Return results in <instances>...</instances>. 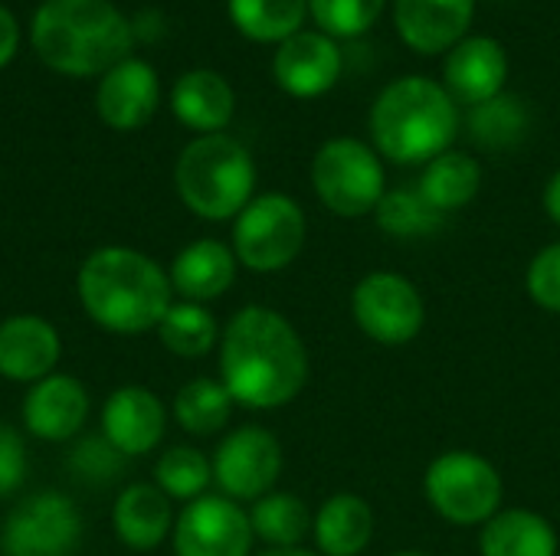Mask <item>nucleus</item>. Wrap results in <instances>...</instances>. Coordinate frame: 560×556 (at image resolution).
<instances>
[{
	"instance_id": "obj_30",
	"label": "nucleus",
	"mask_w": 560,
	"mask_h": 556,
	"mask_svg": "<svg viewBox=\"0 0 560 556\" xmlns=\"http://www.w3.org/2000/svg\"><path fill=\"white\" fill-rule=\"evenodd\" d=\"M374 216H377V226L394 239H420L443 226V213L433 210L417 187L387 190L381 197Z\"/></svg>"
},
{
	"instance_id": "obj_14",
	"label": "nucleus",
	"mask_w": 560,
	"mask_h": 556,
	"mask_svg": "<svg viewBox=\"0 0 560 556\" xmlns=\"http://www.w3.org/2000/svg\"><path fill=\"white\" fill-rule=\"evenodd\" d=\"M509 82V52L495 36H466L446 52L443 88L453 102L482 105L505 92Z\"/></svg>"
},
{
	"instance_id": "obj_26",
	"label": "nucleus",
	"mask_w": 560,
	"mask_h": 556,
	"mask_svg": "<svg viewBox=\"0 0 560 556\" xmlns=\"http://www.w3.org/2000/svg\"><path fill=\"white\" fill-rule=\"evenodd\" d=\"M233 26L256 43H285L308 16V0H226Z\"/></svg>"
},
{
	"instance_id": "obj_8",
	"label": "nucleus",
	"mask_w": 560,
	"mask_h": 556,
	"mask_svg": "<svg viewBox=\"0 0 560 556\" xmlns=\"http://www.w3.org/2000/svg\"><path fill=\"white\" fill-rule=\"evenodd\" d=\"M305 233V213L292 197L262 193L253 197L233 223V256L249 272H282L299 259Z\"/></svg>"
},
{
	"instance_id": "obj_13",
	"label": "nucleus",
	"mask_w": 560,
	"mask_h": 556,
	"mask_svg": "<svg viewBox=\"0 0 560 556\" xmlns=\"http://www.w3.org/2000/svg\"><path fill=\"white\" fill-rule=\"evenodd\" d=\"M345 56L338 39L322 29H299L285 43H279L272 56V75L282 92L292 98H318L335 88L341 75Z\"/></svg>"
},
{
	"instance_id": "obj_29",
	"label": "nucleus",
	"mask_w": 560,
	"mask_h": 556,
	"mask_svg": "<svg viewBox=\"0 0 560 556\" xmlns=\"http://www.w3.org/2000/svg\"><path fill=\"white\" fill-rule=\"evenodd\" d=\"M158 338L171 354L194 360V357H203V354L213 351V344L220 338V328H217L207 305L174 301L167 308V315L161 318V324H158Z\"/></svg>"
},
{
	"instance_id": "obj_32",
	"label": "nucleus",
	"mask_w": 560,
	"mask_h": 556,
	"mask_svg": "<svg viewBox=\"0 0 560 556\" xmlns=\"http://www.w3.org/2000/svg\"><path fill=\"white\" fill-rule=\"evenodd\" d=\"M210 482H213V465L194 446H174L154 465V485L171 501H197L207 495Z\"/></svg>"
},
{
	"instance_id": "obj_25",
	"label": "nucleus",
	"mask_w": 560,
	"mask_h": 556,
	"mask_svg": "<svg viewBox=\"0 0 560 556\" xmlns=\"http://www.w3.org/2000/svg\"><path fill=\"white\" fill-rule=\"evenodd\" d=\"M479 187H482V167L466 151H443L440 157H433L423 167V177L417 184V190L427 197V203L433 210H440L443 216L469 206L476 200Z\"/></svg>"
},
{
	"instance_id": "obj_39",
	"label": "nucleus",
	"mask_w": 560,
	"mask_h": 556,
	"mask_svg": "<svg viewBox=\"0 0 560 556\" xmlns=\"http://www.w3.org/2000/svg\"><path fill=\"white\" fill-rule=\"evenodd\" d=\"M256 556H322V554H312V551H302V547H285V551H262V554Z\"/></svg>"
},
{
	"instance_id": "obj_17",
	"label": "nucleus",
	"mask_w": 560,
	"mask_h": 556,
	"mask_svg": "<svg viewBox=\"0 0 560 556\" xmlns=\"http://www.w3.org/2000/svg\"><path fill=\"white\" fill-rule=\"evenodd\" d=\"M89 390L69 374H49L30 387L23 400V426L46 442L72 439L89 419Z\"/></svg>"
},
{
	"instance_id": "obj_36",
	"label": "nucleus",
	"mask_w": 560,
	"mask_h": 556,
	"mask_svg": "<svg viewBox=\"0 0 560 556\" xmlns=\"http://www.w3.org/2000/svg\"><path fill=\"white\" fill-rule=\"evenodd\" d=\"M23 475H26L23 439L10 426H0V495H13L23 485Z\"/></svg>"
},
{
	"instance_id": "obj_4",
	"label": "nucleus",
	"mask_w": 560,
	"mask_h": 556,
	"mask_svg": "<svg viewBox=\"0 0 560 556\" xmlns=\"http://www.w3.org/2000/svg\"><path fill=\"white\" fill-rule=\"evenodd\" d=\"M459 128L456 102L427 75L390 82L371 105V138L394 164H430L450 151Z\"/></svg>"
},
{
	"instance_id": "obj_31",
	"label": "nucleus",
	"mask_w": 560,
	"mask_h": 556,
	"mask_svg": "<svg viewBox=\"0 0 560 556\" xmlns=\"http://www.w3.org/2000/svg\"><path fill=\"white\" fill-rule=\"evenodd\" d=\"M528 131V111L522 105V98L515 95H495L482 105L472 108L469 115V134L476 144L489 147V151H505L515 147Z\"/></svg>"
},
{
	"instance_id": "obj_21",
	"label": "nucleus",
	"mask_w": 560,
	"mask_h": 556,
	"mask_svg": "<svg viewBox=\"0 0 560 556\" xmlns=\"http://www.w3.org/2000/svg\"><path fill=\"white\" fill-rule=\"evenodd\" d=\"M174 118L197 134H220L236 111V95L230 82L213 69H190L171 88Z\"/></svg>"
},
{
	"instance_id": "obj_18",
	"label": "nucleus",
	"mask_w": 560,
	"mask_h": 556,
	"mask_svg": "<svg viewBox=\"0 0 560 556\" xmlns=\"http://www.w3.org/2000/svg\"><path fill=\"white\" fill-rule=\"evenodd\" d=\"M59 331L39 315H13L0 321V377L13 383H39L59 364Z\"/></svg>"
},
{
	"instance_id": "obj_10",
	"label": "nucleus",
	"mask_w": 560,
	"mask_h": 556,
	"mask_svg": "<svg viewBox=\"0 0 560 556\" xmlns=\"http://www.w3.org/2000/svg\"><path fill=\"white\" fill-rule=\"evenodd\" d=\"M351 315L371 341L404 347L423 331L427 305L410 279L397 272H371L351 292Z\"/></svg>"
},
{
	"instance_id": "obj_37",
	"label": "nucleus",
	"mask_w": 560,
	"mask_h": 556,
	"mask_svg": "<svg viewBox=\"0 0 560 556\" xmlns=\"http://www.w3.org/2000/svg\"><path fill=\"white\" fill-rule=\"evenodd\" d=\"M16 46H20V23L7 7H0V69L16 56Z\"/></svg>"
},
{
	"instance_id": "obj_38",
	"label": "nucleus",
	"mask_w": 560,
	"mask_h": 556,
	"mask_svg": "<svg viewBox=\"0 0 560 556\" xmlns=\"http://www.w3.org/2000/svg\"><path fill=\"white\" fill-rule=\"evenodd\" d=\"M545 210H548L551 223L560 226V170L548 180V187H545Z\"/></svg>"
},
{
	"instance_id": "obj_40",
	"label": "nucleus",
	"mask_w": 560,
	"mask_h": 556,
	"mask_svg": "<svg viewBox=\"0 0 560 556\" xmlns=\"http://www.w3.org/2000/svg\"><path fill=\"white\" fill-rule=\"evenodd\" d=\"M390 556H427V554H420V551H404V554H390Z\"/></svg>"
},
{
	"instance_id": "obj_11",
	"label": "nucleus",
	"mask_w": 560,
	"mask_h": 556,
	"mask_svg": "<svg viewBox=\"0 0 560 556\" xmlns=\"http://www.w3.org/2000/svg\"><path fill=\"white\" fill-rule=\"evenodd\" d=\"M213 482L230 501H259L282 472V446L262 426L233 429L213 456Z\"/></svg>"
},
{
	"instance_id": "obj_34",
	"label": "nucleus",
	"mask_w": 560,
	"mask_h": 556,
	"mask_svg": "<svg viewBox=\"0 0 560 556\" xmlns=\"http://www.w3.org/2000/svg\"><path fill=\"white\" fill-rule=\"evenodd\" d=\"M525 288L532 295V301L545 311L560 315V242L545 246L525 272Z\"/></svg>"
},
{
	"instance_id": "obj_1",
	"label": "nucleus",
	"mask_w": 560,
	"mask_h": 556,
	"mask_svg": "<svg viewBox=\"0 0 560 556\" xmlns=\"http://www.w3.org/2000/svg\"><path fill=\"white\" fill-rule=\"evenodd\" d=\"M308 380V351L272 308H240L220 334V383L246 410H279Z\"/></svg>"
},
{
	"instance_id": "obj_33",
	"label": "nucleus",
	"mask_w": 560,
	"mask_h": 556,
	"mask_svg": "<svg viewBox=\"0 0 560 556\" xmlns=\"http://www.w3.org/2000/svg\"><path fill=\"white\" fill-rule=\"evenodd\" d=\"M387 0H308V16L331 39H351L368 33Z\"/></svg>"
},
{
	"instance_id": "obj_7",
	"label": "nucleus",
	"mask_w": 560,
	"mask_h": 556,
	"mask_svg": "<svg viewBox=\"0 0 560 556\" xmlns=\"http://www.w3.org/2000/svg\"><path fill=\"white\" fill-rule=\"evenodd\" d=\"M312 187L318 200L345 220L374 213L387 193L377 151L358 138H331L318 147L312 161Z\"/></svg>"
},
{
	"instance_id": "obj_19",
	"label": "nucleus",
	"mask_w": 560,
	"mask_h": 556,
	"mask_svg": "<svg viewBox=\"0 0 560 556\" xmlns=\"http://www.w3.org/2000/svg\"><path fill=\"white\" fill-rule=\"evenodd\" d=\"M476 13V0H394V23L400 39L423 52H450L466 39Z\"/></svg>"
},
{
	"instance_id": "obj_12",
	"label": "nucleus",
	"mask_w": 560,
	"mask_h": 556,
	"mask_svg": "<svg viewBox=\"0 0 560 556\" xmlns=\"http://www.w3.org/2000/svg\"><path fill=\"white\" fill-rule=\"evenodd\" d=\"M174 556H253V524L240 501L203 495L174 518Z\"/></svg>"
},
{
	"instance_id": "obj_24",
	"label": "nucleus",
	"mask_w": 560,
	"mask_h": 556,
	"mask_svg": "<svg viewBox=\"0 0 560 556\" xmlns=\"http://www.w3.org/2000/svg\"><path fill=\"white\" fill-rule=\"evenodd\" d=\"M482 556H558V534L548 518L509 508L482 524Z\"/></svg>"
},
{
	"instance_id": "obj_9",
	"label": "nucleus",
	"mask_w": 560,
	"mask_h": 556,
	"mask_svg": "<svg viewBox=\"0 0 560 556\" xmlns=\"http://www.w3.org/2000/svg\"><path fill=\"white\" fill-rule=\"evenodd\" d=\"M82 544V514L62 492H36L13 505L0 531L3 556H72Z\"/></svg>"
},
{
	"instance_id": "obj_35",
	"label": "nucleus",
	"mask_w": 560,
	"mask_h": 556,
	"mask_svg": "<svg viewBox=\"0 0 560 556\" xmlns=\"http://www.w3.org/2000/svg\"><path fill=\"white\" fill-rule=\"evenodd\" d=\"M121 452H115L112 446H108V439L105 436H92V439H82L79 446H75V452H72V459H69V465L79 472V478H85V482H112L115 475H118V469H121Z\"/></svg>"
},
{
	"instance_id": "obj_15",
	"label": "nucleus",
	"mask_w": 560,
	"mask_h": 556,
	"mask_svg": "<svg viewBox=\"0 0 560 556\" xmlns=\"http://www.w3.org/2000/svg\"><path fill=\"white\" fill-rule=\"evenodd\" d=\"M161 102V82L158 72L144 59H121L112 66L95 92V111L98 118L115 131H135L144 128Z\"/></svg>"
},
{
	"instance_id": "obj_20",
	"label": "nucleus",
	"mask_w": 560,
	"mask_h": 556,
	"mask_svg": "<svg viewBox=\"0 0 560 556\" xmlns=\"http://www.w3.org/2000/svg\"><path fill=\"white\" fill-rule=\"evenodd\" d=\"M236 265L240 262L233 256V246L220 239H197L174 256L167 275H171V288L184 301L207 305L230 292V285L236 282Z\"/></svg>"
},
{
	"instance_id": "obj_27",
	"label": "nucleus",
	"mask_w": 560,
	"mask_h": 556,
	"mask_svg": "<svg viewBox=\"0 0 560 556\" xmlns=\"http://www.w3.org/2000/svg\"><path fill=\"white\" fill-rule=\"evenodd\" d=\"M312 521L315 518L308 514L305 501L289 492H269L259 501H253V511H249L253 534L262 544H269V551L299 547L312 534Z\"/></svg>"
},
{
	"instance_id": "obj_16",
	"label": "nucleus",
	"mask_w": 560,
	"mask_h": 556,
	"mask_svg": "<svg viewBox=\"0 0 560 556\" xmlns=\"http://www.w3.org/2000/svg\"><path fill=\"white\" fill-rule=\"evenodd\" d=\"M167 429V410L148 387H118L102 406V436L125 459L148 456Z\"/></svg>"
},
{
	"instance_id": "obj_6",
	"label": "nucleus",
	"mask_w": 560,
	"mask_h": 556,
	"mask_svg": "<svg viewBox=\"0 0 560 556\" xmlns=\"http://www.w3.org/2000/svg\"><path fill=\"white\" fill-rule=\"evenodd\" d=\"M423 495L443 521L472 528L499 514L505 485L489 459L466 449H453L430 462L423 475Z\"/></svg>"
},
{
	"instance_id": "obj_23",
	"label": "nucleus",
	"mask_w": 560,
	"mask_h": 556,
	"mask_svg": "<svg viewBox=\"0 0 560 556\" xmlns=\"http://www.w3.org/2000/svg\"><path fill=\"white\" fill-rule=\"evenodd\" d=\"M312 534L322 556H361L374 537V511L361 495H331L318 508Z\"/></svg>"
},
{
	"instance_id": "obj_28",
	"label": "nucleus",
	"mask_w": 560,
	"mask_h": 556,
	"mask_svg": "<svg viewBox=\"0 0 560 556\" xmlns=\"http://www.w3.org/2000/svg\"><path fill=\"white\" fill-rule=\"evenodd\" d=\"M233 413V397L220 380L197 377L184 383L174 397V419L180 423L184 433L190 436H213L230 423Z\"/></svg>"
},
{
	"instance_id": "obj_3",
	"label": "nucleus",
	"mask_w": 560,
	"mask_h": 556,
	"mask_svg": "<svg viewBox=\"0 0 560 556\" xmlns=\"http://www.w3.org/2000/svg\"><path fill=\"white\" fill-rule=\"evenodd\" d=\"M30 43L52 72L89 79L128 59L131 26L112 0H43Z\"/></svg>"
},
{
	"instance_id": "obj_2",
	"label": "nucleus",
	"mask_w": 560,
	"mask_h": 556,
	"mask_svg": "<svg viewBox=\"0 0 560 556\" xmlns=\"http://www.w3.org/2000/svg\"><path fill=\"white\" fill-rule=\"evenodd\" d=\"M75 288L85 315L112 334L158 331L174 305L171 275L161 262L128 246L95 249L82 262Z\"/></svg>"
},
{
	"instance_id": "obj_22",
	"label": "nucleus",
	"mask_w": 560,
	"mask_h": 556,
	"mask_svg": "<svg viewBox=\"0 0 560 556\" xmlns=\"http://www.w3.org/2000/svg\"><path fill=\"white\" fill-rule=\"evenodd\" d=\"M112 528L128 551L148 554L174 531L171 498L158 485H128L112 508Z\"/></svg>"
},
{
	"instance_id": "obj_5",
	"label": "nucleus",
	"mask_w": 560,
	"mask_h": 556,
	"mask_svg": "<svg viewBox=\"0 0 560 556\" xmlns=\"http://www.w3.org/2000/svg\"><path fill=\"white\" fill-rule=\"evenodd\" d=\"M174 184L184 206L200 220H236L253 200L256 164L253 154L230 134L194 138L174 167Z\"/></svg>"
}]
</instances>
